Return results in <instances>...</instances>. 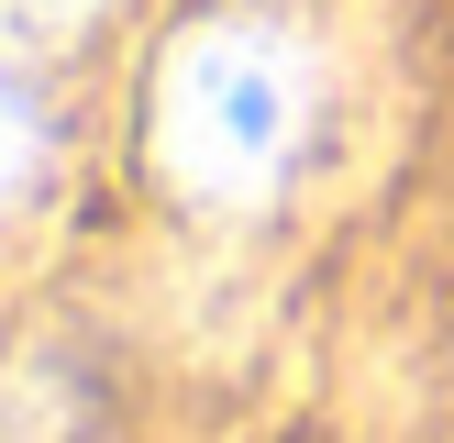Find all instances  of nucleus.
Wrapping results in <instances>:
<instances>
[{
  "instance_id": "obj_1",
  "label": "nucleus",
  "mask_w": 454,
  "mask_h": 443,
  "mask_svg": "<svg viewBox=\"0 0 454 443\" xmlns=\"http://www.w3.org/2000/svg\"><path fill=\"white\" fill-rule=\"evenodd\" d=\"M310 44L266 12L189 22L155 66V167L211 211H255L310 144Z\"/></svg>"
},
{
  "instance_id": "obj_2",
  "label": "nucleus",
  "mask_w": 454,
  "mask_h": 443,
  "mask_svg": "<svg viewBox=\"0 0 454 443\" xmlns=\"http://www.w3.org/2000/svg\"><path fill=\"white\" fill-rule=\"evenodd\" d=\"M34 167H44V111H34V89L0 66V211L34 189Z\"/></svg>"
},
{
  "instance_id": "obj_3",
  "label": "nucleus",
  "mask_w": 454,
  "mask_h": 443,
  "mask_svg": "<svg viewBox=\"0 0 454 443\" xmlns=\"http://www.w3.org/2000/svg\"><path fill=\"white\" fill-rule=\"evenodd\" d=\"M111 0H0V34H22V44H67V34H89Z\"/></svg>"
}]
</instances>
